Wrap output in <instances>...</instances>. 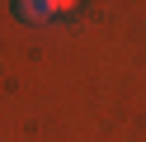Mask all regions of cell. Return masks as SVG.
Wrapping results in <instances>:
<instances>
[{"label": "cell", "mask_w": 146, "mask_h": 142, "mask_svg": "<svg viewBox=\"0 0 146 142\" xmlns=\"http://www.w3.org/2000/svg\"><path fill=\"white\" fill-rule=\"evenodd\" d=\"M61 9H71L66 0H14V14L29 19V24H42V19H57Z\"/></svg>", "instance_id": "obj_1"}]
</instances>
